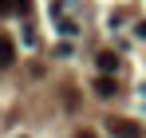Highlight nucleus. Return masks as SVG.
<instances>
[{"label":"nucleus","instance_id":"4","mask_svg":"<svg viewBox=\"0 0 146 138\" xmlns=\"http://www.w3.org/2000/svg\"><path fill=\"white\" fill-rule=\"evenodd\" d=\"M95 91H99V99H111V95H119V87H115L111 75H99V79H95Z\"/></svg>","mask_w":146,"mask_h":138},{"label":"nucleus","instance_id":"5","mask_svg":"<svg viewBox=\"0 0 146 138\" xmlns=\"http://www.w3.org/2000/svg\"><path fill=\"white\" fill-rule=\"evenodd\" d=\"M16 8H20V0H0V16H12Z\"/></svg>","mask_w":146,"mask_h":138},{"label":"nucleus","instance_id":"3","mask_svg":"<svg viewBox=\"0 0 146 138\" xmlns=\"http://www.w3.org/2000/svg\"><path fill=\"white\" fill-rule=\"evenodd\" d=\"M95 67L103 71V75H111V71L119 67V55H115V51H99V55H95Z\"/></svg>","mask_w":146,"mask_h":138},{"label":"nucleus","instance_id":"1","mask_svg":"<svg viewBox=\"0 0 146 138\" xmlns=\"http://www.w3.org/2000/svg\"><path fill=\"white\" fill-rule=\"evenodd\" d=\"M107 130H111L115 138H138L142 134V130H138L134 122H126V118H107Z\"/></svg>","mask_w":146,"mask_h":138},{"label":"nucleus","instance_id":"6","mask_svg":"<svg viewBox=\"0 0 146 138\" xmlns=\"http://www.w3.org/2000/svg\"><path fill=\"white\" fill-rule=\"evenodd\" d=\"M138 36H146V24H138Z\"/></svg>","mask_w":146,"mask_h":138},{"label":"nucleus","instance_id":"7","mask_svg":"<svg viewBox=\"0 0 146 138\" xmlns=\"http://www.w3.org/2000/svg\"><path fill=\"white\" fill-rule=\"evenodd\" d=\"M79 138H91V134H79Z\"/></svg>","mask_w":146,"mask_h":138},{"label":"nucleus","instance_id":"2","mask_svg":"<svg viewBox=\"0 0 146 138\" xmlns=\"http://www.w3.org/2000/svg\"><path fill=\"white\" fill-rule=\"evenodd\" d=\"M16 63V44L8 36H0V67H12Z\"/></svg>","mask_w":146,"mask_h":138}]
</instances>
